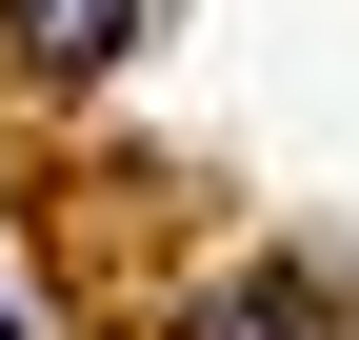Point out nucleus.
Segmentation results:
<instances>
[{
    "mask_svg": "<svg viewBox=\"0 0 359 340\" xmlns=\"http://www.w3.org/2000/svg\"><path fill=\"white\" fill-rule=\"evenodd\" d=\"M180 340H359V301H339L320 261H240V280H219Z\"/></svg>",
    "mask_w": 359,
    "mask_h": 340,
    "instance_id": "obj_1",
    "label": "nucleus"
},
{
    "mask_svg": "<svg viewBox=\"0 0 359 340\" xmlns=\"http://www.w3.org/2000/svg\"><path fill=\"white\" fill-rule=\"evenodd\" d=\"M140 0H0V80H120Z\"/></svg>",
    "mask_w": 359,
    "mask_h": 340,
    "instance_id": "obj_2",
    "label": "nucleus"
},
{
    "mask_svg": "<svg viewBox=\"0 0 359 340\" xmlns=\"http://www.w3.org/2000/svg\"><path fill=\"white\" fill-rule=\"evenodd\" d=\"M0 340H20V301H0Z\"/></svg>",
    "mask_w": 359,
    "mask_h": 340,
    "instance_id": "obj_3",
    "label": "nucleus"
}]
</instances>
